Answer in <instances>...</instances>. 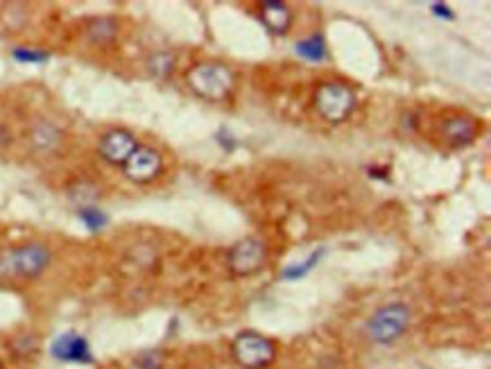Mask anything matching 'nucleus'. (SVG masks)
<instances>
[{
	"instance_id": "20e7f679",
	"label": "nucleus",
	"mask_w": 491,
	"mask_h": 369,
	"mask_svg": "<svg viewBox=\"0 0 491 369\" xmlns=\"http://www.w3.org/2000/svg\"><path fill=\"white\" fill-rule=\"evenodd\" d=\"M356 91L344 82H321L315 88V109L326 123H344L356 109Z\"/></svg>"
},
{
	"instance_id": "f03ea898",
	"label": "nucleus",
	"mask_w": 491,
	"mask_h": 369,
	"mask_svg": "<svg viewBox=\"0 0 491 369\" xmlns=\"http://www.w3.org/2000/svg\"><path fill=\"white\" fill-rule=\"evenodd\" d=\"M231 355L240 369H267L276 360L279 347L272 338L258 331H242L231 342Z\"/></svg>"
},
{
	"instance_id": "f257e3e1",
	"label": "nucleus",
	"mask_w": 491,
	"mask_h": 369,
	"mask_svg": "<svg viewBox=\"0 0 491 369\" xmlns=\"http://www.w3.org/2000/svg\"><path fill=\"white\" fill-rule=\"evenodd\" d=\"M186 82L190 91L206 103H224L236 88V78L229 66L219 61H202L195 63L186 73Z\"/></svg>"
},
{
	"instance_id": "9d476101",
	"label": "nucleus",
	"mask_w": 491,
	"mask_h": 369,
	"mask_svg": "<svg viewBox=\"0 0 491 369\" xmlns=\"http://www.w3.org/2000/svg\"><path fill=\"white\" fill-rule=\"evenodd\" d=\"M138 147L136 136L127 130H111L100 138V155L113 165H125V161Z\"/></svg>"
},
{
	"instance_id": "7ed1b4c3",
	"label": "nucleus",
	"mask_w": 491,
	"mask_h": 369,
	"mask_svg": "<svg viewBox=\"0 0 491 369\" xmlns=\"http://www.w3.org/2000/svg\"><path fill=\"white\" fill-rule=\"evenodd\" d=\"M50 265V251L46 245L28 243L9 249L0 256V276L3 279H36Z\"/></svg>"
},
{
	"instance_id": "1a4fd4ad",
	"label": "nucleus",
	"mask_w": 491,
	"mask_h": 369,
	"mask_svg": "<svg viewBox=\"0 0 491 369\" xmlns=\"http://www.w3.org/2000/svg\"><path fill=\"white\" fill-rule=\"evenodd\" d=\"M50 353L53 358L63 363H77V365H91L93 363V351L88 347L86 338L80 333H61L55 338L50 345Z\"/></svg>"
},
{
	"instance_id": "9b49d317",
	"label": "nucleus",
	"mask_w": 491,
	"mask_h": 369,
	"mask_svg": "<svg viewBox=\"0 0 491 369\" xmlns=\"http://www.w3.org/2000/svg\"><path fill=\"white\" fill-rule=\"evenodd\" d=\"M261 21L265 23V28L274 34H288L292 28V9L286 3L279 0H267L261 5Z\"/></svg>"
},
{
	"instance_id": "39448f33",
	"label": "nucleus",
	"mask_w": 491,
	"mask_h": 369,
	"mask_svg": "<svg viewBox=\"0 0 491 369\" xmlns=\"http://www.w3.org/2000/svg\"><path fill=\"white\" fill-rule=\"evenodd\" d=\"M410 315L412 313L405 303L400 301L387 303V306H381L369 317L367 333L376 345H392V342H396L408 331Z\"/></svg>"
},
{
	"instance_id": "4468645a",
	"label": "nucleus",
	"mask_w": 491,
	"mask_h": 369,
	"mask_svg": "<svg viewBox=\"0 0 491 369\" xmlns=\"http://www.w3.org/2000/svg\"><path fill=\"white\" fill-rule=\"evenodd\" d=\"M80 220L84 222V227L88 229V232H100V229H105L109 218L105 211H100L95 207H84L80 211Z\"/></svg>"
},
{
	"instance_id": "6ab92c4d",
	"label": "nucleus",
	"mask_w": 491,
	"mask_h": 369,
	"mask_svg": "<svg viewBox=\"0 0 491 369\" xmlns=\"http://www.w3.org/2000/svg\"><path fill=\"white\" fill-rule=\"evenodd\" d=\"M430 9L435 11L437 16H442V19H453V11H450V7L448 5H442V3H435V5H430Z\"/></svg>"
},
{
	"instance_id": "a211bd4d",
	"label": "nucleus",
	"mask_w": 491,
	"mask_h": 369,
	"mask_svg": "<svg viewBox=\"0 0 491 369\" xmlns=\"http://www.w3.org/2000/svg\"><path fill=\"white\" fill-rule=\"evenodd\" d=\"M14 347H16L19 353H32V351L36 349V338H32V336H21V338H16Z\"/></svg>"
},
{
	"instance_id": "6e6552de",
	"label": "nucleus",
	"mask_w": 491,
	"mask_h": 369,
	"mask_svg": "<svg viewBox=\"0 0 491 369\" xmlns=\"http://www.w3.org/2000/svg\"><path fill=\"white\" fill-rule=\"evenodd\" d=\"M439 134H442L444 143L450 147H467L480 134V123L473 116H467V113H453V116H446L442 120Z\"/></svg>"
},
{
	"instance_id": "ddd939ff",
	"label": "nucleus",
	"mask_w": 491,
	"mask_h": 369,
	"mask_svg": "<svg viewBox=\"0 0 491 369\" xmlns=\"http://www.w3.org/2000/svg\"><path fill=\"white\" fill-rule=\"evenodd\" d=\"M321 256H324V249H319V251H313L306 261L301 263H292L288 265L286 270L281 272V279H286V281H296V279H304L306 274H310L315 270V265L321 261Z\"/></svg>"
},
{
	"instance_id": "f3484780",
	"label": "nucleus",
	"mask_w": 491,
	"mask_h": 369,
	"mask_svg": "<svg viewBox=\"0 0 491 369\" xmlns=\"http://www.w3.org/2000/svg\"><path fill=\"white\" fill-rule=\"evenodd\" d=\"M138 369H163V355L161 351H145L136 358Z\"/></svg>"
},
{
	"instance_id": "0eeeda50",
	"label": "nucleus",
	"mask_w": 491,
	"mask_h": 369,
	"mask_svg": "<svg viewBox=\"0 0 491 369\" xmlns=\"http://www.w3.org/2000/svg\"><path fill=\"white\" fill-rule=\"evenodd\" d=\"M125 177L134 184H150L163 172V157L159 150L138 145L134 155L129 157L123 165Z\"/></svg>"
},
{
	"instance_id": "2eb2a0df",
	"label": "nucleus",
	"mask_w": 491,
	"mask_h": 369,
	"mask_svg": "<svg viewBox=\"0 0 491 369\" xmlns=\"http://www.w3.org/2000/svg\"><path fill=\"white\" fill-rule=\"evenodd\" d=\"M11 57H14L16 61L21 63H43L50 59L48 53H43V50H38V48H25V46H19L11 50Z\"/></svg>"
},
{
	"instance_id": "aec40b11",
	"label": "nucleus",
	"mask_w": 491,
	"mask_h": 369,
	"mask_svg": "<svg viewBox=\"0 0 491 369\" xmlns=\"http://www.w3.org/2000/svg\"><path fill=\"white\" fill-rule=\"evenodd\" d=\"M0 369H5V367H3V365H0Z\"/></svg>"
},
{
	"instance_id": "f8f14e48",
	"label": "nucleus",
	"mask_w": 491,
	"mask_h": 369,
	"mask_svg": "<svg viewBox=\"0 0 491 369\" xmlns=\"http://www.w3.org/2000/svg\"><path fill=\"white\" fill-rule=\"evenodd\" d=\"M296 55H299L301 59L306 61H324L326 59V43L324 39H321L319 34H313V36H306V39H301L299 43H296Z\"/></svg>"
},
{
	"instance_id": "dca6fc26",
	"label": "nucleus",
	"mask_w": 491,
	"mask_h": 369,
	"mask_svg": "<svg viewBox=\"0 0 491 369\" xmlns=\"http://www.w3.org/2000/svg\"><path fill=\"white\" fill-rule=\"evenodd\" d=\"M115 36V23L111 19H98L93 23L91 28V39L98 41V43H105V41H111Z\"/></svg>"
},
{
	"instance_id": "423d86ee",
	"label": "nucleus",
	"mask_w": 491,
	"mask_h": 369,
	"mask_svg": "<svg viewBox=\"0 0 491 369\" xmlns=\"http://www.w3.org/2000/svg\"><path fill=\"white\" fill-rule=\"evenodd\" d=\"M267 261V245L263 238H242L229 249V270L234 276H252Z\"/></svg>"
}]
</instances>
